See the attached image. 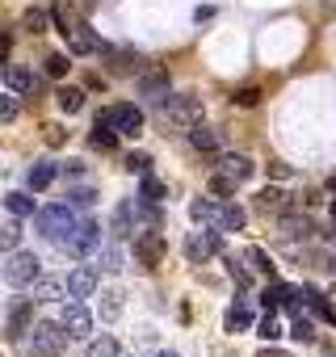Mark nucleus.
<instances>
[{"label":"nucleus","mask_w":336,"mask_h":357,"mask_svg":"<svg viewBox=\"0 0 336 357\" xmlns=\"http://www.w3.org/2000/svg\"><path fill=\"white\" fill-rule=\"evenodd\" d=\"M72 223H76L72 206H43V211H34V227H38V236L51 240V244H59V240L72 231Z\"/></svg>","instance_id":"f257e3e1"},{"label":"nucleus","mask_w":336,"mask_h":357,"mask_svg":"<svg viewBox=\"0 0 336 357\" xmlns=\"http://www.w3.org/2000/svg\"><path fill=\"white\" fill-rule=\"evenodd\" d=\"M68 332H63V324H34L30 328V349H34V357H59L63 349H68Z\"/></svg>","instance_id":"f03ea898"},{"label":"nucleus","mask_w":336,"mask_h":357,"mask_svg":"<svg viewBox=\"0 0 336 357\" xmlns=\"http://www.w3.org/2000/svg\"><path fill=\"white\" fill-rule=\"evenodd\" d=\"M97 244H101V227H97L93 219H80V223H72V231L59 240V248H63L68 257H89Z\"/></svg>","instance_id":"7ed1b4c3"},{"label":"nucleus","mask_w":336,"mask_h":357,"mask_svg":"<svg viewBox=\"0 0 336 357\" xmlns=\"http://www.w3.org/2000/svg\"><path fill=\"white\" fill-rule=\"evenodd\" d=\"M164 252H168V244H164V236H160L155 227H139V231H135V261H139L143 269H155V265L164 261Z\"/></svg>","instance_id":"20e7f679"},{"label":"nucleus","mask_w":336,"mask_h":357,"mask_svg":"<svg viewBox=\"0 0 336 357\" xmlns=\"http://www.w3.org/2000/svg\"><path fill=\"white\" fill-rule=\"evenodd\" d=\"M164 114L168 118H173L177 126H198L202 122V101L194 97V93H181V97H173V93H168V101H164Z\"/></svg>","instance_id":"39448f33"},{"label":"nucleus","mask_w":336,"mask_h":357,"mask_svg":"<svg viewBox=\"0 0 336 357\" xmlns=\"http://www.w3.org/2000/svg\"><path fill=\"white\" fill-rule=\"evenodd\" d=\"M118 135H143V109L139 105H130V101H118V105H109L105 114H101Z\"/></svg>","instance_id":"423d86ee"},{"label":"nucleus","mask_w":336,"mask_h":357,"mask_svg":"<svg viewBox=\"0 0 336 357\" xmlns=\"http://www.w3.org/2000/svg\"><path fill=\"white\" fill-rule=\"evenodd\" d=\"M219 252H223V231H219V227L194 231V236L185 240V257H190V261H211V257H219Z\"/></svg>","instance_id":"0eeeda50"},{"label":"nucleus","mask_w":336,"mask_h":357,"mask_svg":"<svg viewBox=\"0 0 336 357\" xmlns=\"http://www.w3.org/2000/svg\"><path fill=\"white\" fill-rule=\"evenodd\" d=\"M5 278H9V286H30V282H38V257L34 252H9V265H5Z\"/></svg>","instance_id":"6e6552de"},{"label":"nucleus","mask_w":336,"mask_h":357,"mask_svg":"<svg viewBox=\"0 0 336 357\" xmlns=\"http://www.w3.org/2000/svg\"><path fill=\"white\" fill-rule=\"evenodd\" d=\"M30 328H34V303L30 298H13L9 303V319H5V336L9 340H22Z\"/></svg>","instance_id":"1a4fd4ad"},{"label":"nucleus","mask_w":336,"mask_h":357,"mask_svg":"<svg viewBox=\"0 0 336 357\" xmlns=\"http://www.w3.org/2000/svg\"><path fill=\"white\" fill-rule=\"evenodd\" d=\"M168 93H173V89H168V72H164L160 63L139 76V97H143V101H168Z\"/></svg>","instance_id":"9d476101"},{"label":"nucleus","mask_w":336,"mask_h":357,"mask_svg":"<svg viewBox=\"0 0 336 357\" xmlns=\"http://www.w3.org/2000/svg\"><path fill=\"white\" fill-rule=\"evenodd\" d=\"M59 324H63V332H68L72 340H84V336L93 332V315H89V307H84V303H72V307L63 311V319H59Z\"/></svg>","instance_id":"9b49d317"},{"label":"nucleus","mask_w":336,"mask_h":357,"mask_svg":"<svg viewBox=\"0 0 336 357\" xmlns=\"http://www.w3.org/2000/svg\"><path fill=\"white\" fill-rule=\"evenodd\" d=\"M252 168H257V164H252L248 155H240V151H223V155H219V164H215V172L231 176V181H240V185L252 176Z\"/></svg>","instance_id":"f8f14e48"},{"label":"nucleus","mask_w":336,"mask_h":357,"mask_svg":"<svg viewBox=\"0 0 336 357\" xmlns=\"http://www.w3.org/2000/svg\"><path fill=\"white\" fill-rule=\"evenodd\" d=\"M139 223V198H130V202H118L114 206V215H109V231L114 236H130V227ZM139 231V227H135Z\"/></svg>","instance_id":"ddd939ff"},{"label":"nucleus","mask_w":336,"mask_h":357,"mask_svg":"<svg viewBox=\"0 0 336 357\" xmlns=\"http://www.w3.org/2000/svg\"><path fill=\"white\" fill-rule=\"evenodd\" d=\"M190 143H194V151H202V155H215V151L223 147V135H219L215 126L198 122V126H190Z\"/></svg>","instance_id":"4468645a"},{"label":"nucleus","mask_w":336,"mask_h":357,"mask_svg":"<svg viewBox=\"0 0 336 357\" xmlns=\"http://www.w3.org/2000/svg\"><path fill=\"white\" fill-rule=\"evenodd\" d=\"M68 294H72L76 303L93 298V294H97V273H93V269H72V273H68Z\"/></svg>","instance_id":"2eb2a0df"},{"label":"nucleus","mask_w":336,"mask_h":357,"mask_svg":"<svg viewBox=\"0 0 336 357\" xmlns=\"http://www.w3.org/2000/svg\"><path fill=\"white\" fill-rule=\"evenodd\" d=\"M68 43H72V51L76 55H93V51H105V43L89 30V26H72L68 30Z\"/></svg>","instance_id":"dca6fc26"},{"label":"nucleus","mask_w":336,"mask_h":357,"mask_svg":"<svg viewBox=\"0 0 336 357\" xmlns=\"http://www.w3.org/2000/svg\"><path fill=\"white\" fill-rule=\"evenodd\" d=\"M5 84H9V93L30 97V93L38 89V76H34L30 68H5Z\"/></svg>","instance_id":"f3484780"},{"label":"nucleus","mask_w":336,"mask_h":357,"mask_svg":"<svg viewBox=\"0 0 336 357\" xmlns=\"http://www.w3.org/2000/svg\"><path fill=\"white\" fill-rule=\"evenodd\" d=\"M277 227H282L286 240H311V236H315V223H311L307 215H282Z\"/></svg>","instance_id":"a211bd4d"},{"label":"nucleus","mask_w":336,"mask_h":357,"mask_svg":"<svg viewBox=\"0 0 336 357\" xmlns=\"http://www.w3.org/2000/svg\"><path fill=\"white\" fill-rule=\"evenodd\" d=\"M215 227H219V231H240V227H244V206H236V202H219V211H215Z\"/></svg>","instance_id":"6ab92c4d"},{"label":"nucleus","mask_w":336,"mask_h":357,"mask_svg":"<svg viewBox=\"0 0 336 357\" xmlns=\"http://www.w3.org/2000/svg\"><path fill=\"white\" fill-rule=\"evenodd\" d=\"M223 324H227V332H248V328L257 324V315H252V307H248V303L240 298V303H236V307L227 311V319H223Z\"/></svg>","instance_id":"aec40b11"},{"label":"nucleus","mask_w":336,"mask_h":357,"mask_svg":"<svg viewBox=\"0 0 336 357\" xmlns=\"http://www.w3.org/2000/svg\"><path fill=\"white\" fill-rule=\"evenodd\" d=\"M59 176V164H51V160H38L34 168H30V190H47L51 181Z\"/></svg>","instance_id":"412c9836"},{"label":"nucleus","mask_w":336,"mask_h":357,"mask_svg":"<svg viewBox=\"0 0 336 357\" xmlns=\"http://www.w3.org/2000/svg\"><path fill=\"white\" fill-rule=\"evenodd\" d=\"M101 55H105V59H109V63H114V72H130V68H135V63H139V55H135V51H130V47H105V51H101Z\"/></svg>","instance_id":"4be33fe9"},{"label":"nucleus","mask_w":336,"mask_h":357,"mask_svg":"<svg viewBox=\"0 0 336 357\" xmlns=\"http://www.w3.org/2000/svg\"><path fill=\"white\" fill-rule=\"evenodd\" d=\"M5 211H9L13 219H34V211H38V206H34V198H30V194H9V198H5Z\"/></svg>","instance_id":"5701e85b"},{"label":"nucleus","mask_w":336,"mask_h":357,"mask_svg":"<svg viewBox=\"0 0 336 357\" xmlns=\"http://www.w3.org/2000/svg\"><path fill=\"white\" fill-rule=\"evenodd\" d=\"M303 298H307V307H311V311H315L319 319H328V324H336V307H332V303H328V298H323L319 290H303Z\"/></svg>","instance_id":"b1692460"},{"label":"nucleus","mask_w":336,"mask_h":357,"mask_svg":"<svg viewBox=\"0 0 336 357\" xmlns=\"http://www.w3.org/2000/svg\"><path fill=\"white\" fill-rule=\"evenodd\" d=\"M63 294H68V282H59V278H43L38 282V298L43 303H59Z\"/></svg>","instance_id":"393cba45"},{"label":"nucleus","mask_w":336,"mask_h":357,"mask_svg":"<svg viewBox=\"0 0 336 357\" xmlns=\"http://www.w3.org/2000/svg\"><path fill=\"white\" fill-rule=\"evenodd\" d=\"M139 198H143V202H155V206H160V202H164V181H155L151 172H143V185H139Z\"/></svg>","instance_id":"a878e982"},{"label":"nucleus","mask_w":336,"mask_h":357,"mask_svg":"<svg viewBox=\"0 0 336 357\" xmlns=\"http://www.w3.org/2000/svg\"><path fill=\"white\" fill-rule=\"evenodd\" d=\"M55 97H59V109H63V114H76V109H84V93H80V89H59Z\"/></svg>","instance_id":"bb28decb"},{"label":"nucleus","mask_w":336,"mask_h":357,"mask_svg":"<svg viewBox=\"0 0 336 357\" xmlns=\"http://www.w3.org/2000/svg\"><path fill=\"white\" fill-rule=\"evenodd\" d=\"M215 211H219V202H206V198H198V202L190 206V219H194V223H211V227H215Z\"/></svg>","instance_id":"cd10ccee"},{"label":"nucleus","mask_w":336,"mask_h":357,"mask_svg":"<svg viewBox=\"0 0 336 357\" xmlns=\"http://www.w3.org/2000/svg\"><path fill=\"white\" fill-rule=\"evenodd\" d=\"M240 190V181H231V176H223V172H211V194H219V198H231Z\"/></svg>","instance_id":"c85d7f7f"},{"label":"nucleus","mask_w":336,"mask_h":357,"mask_svg":"<svg viewBox=\"0 0 336 357\" xmlns=\"http://www.w3.org/2000/svg\"><path fill=\"white\" fill-rule=\"evenodd\" d=\"M93 143H97V147H114V143H118V130H114V126H109L105 118H97V130H93Z\"/></svg>","instance_id":"c756f323"},{"label":"nucleus","mask_w":336,"mask_h":357,"mask_svg":"<svg viewBox=\"0 0 336 357\" xmlns=\"http://www.w3.org/2000/svg\"><path fill=\"white\" fill-rule=\"evenodd\" d=\"M22 114V97L17 93H5V97H0V122H13Z\"/></svg>","instance_id":"7c9ffc66"},{"label":"nucleus","mask_w":336,"mask_h":357,"mask_svg":"<svg viewBox=\"0 0 336 357\" xmlns=\"http://www.w3.org/2000/svg\"><path fill=\"white\" fill-rule=\"evenodd\" d=\"M68 72H72V59H68V55H47V76L63 80Z\"/></svg>","instance_id":"2f4dec72"},{"label":"nucleus","mask_w":336,"mask_h":357,"mask_svg":"<svg viewBox=\"0 0 336 357\" xmlns=\"http://www.w3.org/2000/svg\"><path fill=\"white\" fill-rule=\"evenodd\" d=\"M68 206H72V211H76V206H80V211H93V206H97V194H93V190H72V194H68Z\"/></svg>","instance_id":"473e14b6"},{"label":"nucleus","mask_w":336,"mask_h":357,"mask_svg":"<svg viewBox=\"0 0 336 357\" xmlns=\"http://www.w3.org/2000/svg\"><path fill=\"white\" fill-rule=\"evenodd\" d=\"M89 357H118V340H114V336L93 340V344H89Z\"/></svg>","instance_id":"72a5a7b5"},{"label":"nucleus","mask_w":336,"mask_h":357,"mask_svg":"<svg viewBox=\"0 0 336 357\" xmlns=\"http://www.w3.org/2000/svg\"><path fill=\"white\" fill-rule=\"evenodd\" d=\"M22 26L34 30V34H43V30H47V13H43V9H26V13H22Z\"/></svg>","instance_id":"f704fd0d"},{"label":"nucleus","mask_w":336,"mask_h":357,"mask_svg":"<svg viewBox=\"0 0 336 357\" xmlns=\"http://www.w3.org/2000/svg\"><path fill=\"white\" fill-rule=\"evenodd\" d=\"M261 211H286V194L282 190H261Z\"/></svg>","instance_id":"c9c22d12"},{"label":"nucleus","mask_w":336,"mask_h":357,"mask_svg":"<svg viewBox=\"0 0 336 357\" xmlns=\"http://www.w3.org/2000/svg\"><path fill=\"white\" fill-rule=\"evenodd\" d=\"M236 105H244V109H252L257 101H261V89L257 84H248V89H236V97H231Z\"/></svg>","instance_id":"e433bc0d"},{"label":"nucleus","mask_w":336,"mask_h":357,"mask_svg":"<svg viewBox=\"0 0 336 357\" xmlns=\"http://www.w3.org/2000/svg\"><path fill=\"white\" fill-rule=\"evenodd\" d=\"M126 168H130L135 176H143V172H151V155H143V151H135V155H126Z\"/></svg>","instance_id":"4c0bfd02"},{"label":"nucleus","mask_w":336,"mask_h":357,"mask_svg":"<svg viewBox=\"0 0 336 357\" xmlns=\"http://www.w3.org/2000/svg\"><path fill=\"white\" fill-rule=\"evenodd\" d=\"M257 332H261V336H265V340H277V336H282V328H277V319H273V315H265V319H261V328H257Z\"/></svg>","instance_id":"58836bf2"},{"label":"nucleus","mask_w":336,"mask_h":357,"mask_svg":"<svg viewBox=\"0 0 336 357\" xmlns=\"http://www.w3.org/2000/svg\"><path fill=\"white\" fill-rule=\"evenodd\" d=\"M248 261H252V265H257L261 273H273V265H269V257H265L261 248H252V252H248Z\"/></svg>","instance_id":"ea45409f"},{"label":"nucleus","mask_w":336,"mask_h":357,"mask_svg":"<svg viewBox=\"0 0 336 357\" xmlns=\"http://www.w3.org/2000/svg\"><path fill=\"white\" fill-rule=\"evenodd\" d=\"M118 261H122V257H118V248H105V252H101V269H122Z\"/></svg>","instance_id":"a19ab883"},{"label":"nucleus","mask_w":336,"mask_h":357,"mask_svg":"<svg viewBox=\"0 0 336 357\" xmlns=\"http://www.w3.org/2000/svg\"><path fill=\"white\" fill-rule=\"evenodd\" d=\"M118 311H122V303H118V294H109V298L101 303V315H105V319H114Z\"/></svg>","instance_id":"79ce46f5"},{"label":"nucleus","mask_w":336,"mask_h":357,"mask_svg":"<svg viewBox=\"0 0 336 357\" xmlns=\"http://www.w3.org/2000/svg\"><path fill=\"white\" fill-rule=\"evenodd\" d=\"M294 340H315V328H311L307 319H298V324H294Z\"/></svg>","instance_id":"37998d69"},{"label":"nucleus","mask_w":336,"mask_h":357,"mask_svg":"<svg viewBox=\"0 0 336 357\" xmlns=\"http://www.w3.org/2000/svg\"><path fill=\"white\" fill-rule=\"evenodd\" d=\"M17 236H22L17 227H5V231H0V248H13V244H17Z\"/></svg>","instance_id":"c03bdc74"},{"label":"nucleus","mask_w":336,"mask_h":357,"mask_svg":"<svg viewBox=\"0 0 336 357\" xmlns=\"http://www.w3.org/2000/svg\"><path fill=\"white\" fill-rule=\"evenodd\" d=\"M9 55H13V38L0 34V63H9Z\"/></svg>","instance_id":"a18cd8bd"},{"label":"nucleus","mask_w":336,"mask_h":357,"mask_svg":"<svg viewBox=\"0 0 336 357\" xmlns=\"http://www.w3.org/2000/svg\"><path fill=\"white\" fill-rule=\"evenodd\" d=\"M59 172H63V176H80L84 164H80V160H68V164H59Z\"/></svg>","instance_id":"49530a36"},{"label":"nucleus","mask_w":336,"mask_h":357,"mask_svg":"<svg viewBox=\"0 0 336 357\" xmlns=\"http://www.w3.org/2000/svg\"><path fill=\"white\" fill-rule=\"evenodd\" d=\"M269 176H273V181H286L290 168H286V164H269Z\"/></svg>","instance_id":"de8ad7c7"},{"label":"nucleus","mask_w":336,"mask_h":357,"mask_svg":"<svg viewBox=\"0 0 336 357\" xmlns=\"http://www.w3.org/2000/svg\"><path fill=\"white\" fill-rule=\"evenodd\" d=\"M47 139H51V143H55V147H59V143H63V139H68V135H63V126H47Z\"/></svg>","instance_id":"09e8293b"},{"label":"nucleus","mask_w":336,"mask_h":357,"mask_svg":"<svg viewBox=\"0 0 336 357\" xmlns=\"http://www.w3.org/2000/svg\"><path fill=\"white\" fill-rule=\"evenodd\" d=\"M257 357H286V353H282V349H261Z\"/></svg>","instance_id":"8fccbe9b"},{"label":"nucleus","mask_w":336,"mask_h":357,"mask_svg":"<svg viewBox=\"0 0 336 357\" xmlns=\"http://www.w3.org/2000/svg\"><path fill=\"white\" fill-rule=\"evenodd\" d=\"M155 357H181V353H173V349H164V353H155Z\"/></svg>","instance_id":"3c124183"},{"label":"nucleus","mask_w":336,"mask_h":357,"mask_svg":"<svg viewBox=\"0 0 336 357\" xmlns=\"http://www.w3.org/2000/svg\"><path fill=\"white\" fill-rule=\"evenodd\" d=\"M332 219H336V198H332Z\"/></svg>","instance_id":"603ef678"},{"label":"nucleus","mask_w":336,"mask_h":357,"mask_svg":"<svg viewBox=\"0 0 336 357\" xmlns=\"http://www.w3.org/2000/svg\"><path fill=\"white\" fill-rule=\"evenodd\" d=\"M0 336H5V324H0Z\"/></svg>","instance_id":"864d4df0"}]
</instances>
